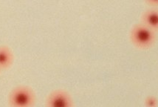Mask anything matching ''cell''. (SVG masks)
Segmentation results:
<instances>
[{
    "instance_id": "1",
    "label": "cell",
    "mask_w": 158,
    "mask_h": 107,
    "mask_svg": "<svg viewBox=\"0 0 158 107\" xmlns=\"http://www.w3.org/2000/svg\"><path fill=\"white\" fill-rule=\"evenodd\" d=\"M157 32L142 22L135 24L131 29L129 37L131 43L137 48L146 49L152 47L157 39Z\"/></svg>"
},
{
    "instance_id": "2",
    "label": "cell",
    "mask_w": 158,
    "mask_h": 107,
    "mask_svg": "<svg viewBox=\"0 0 158 107\" xmlns=\"http://www.w3.org/2000/svg\"><path fill=\"white\" fill-rule=\"evenodd\" d=\"M35 101V93L27 86H21L14 88L8 96L10 107H32Z\"/></svg>"
},
{
    "instance_id": "3",
    "label": "cell",
    "mask_w": 158,
    "mask_h": 107,
    "mask_svg": "<svg viewBox=\"0 0 158 107\" xmlns=\"http://www.w3.org/2000/svg\"><path fill=\"white\" fill-rule=\"evenodd\" d=\"M72 97L64 89H56L48 95L46 100L47 107H73Z\"/></svg>"
},
{
    "instance_id": "4",
    "label": "cell",
    "mask_w": 158,
    "mask_h": 107,
    "mask_svg": "<svg viewBox=\"0 0 158 107\" xmlns=\"http://www.w3.org/2000/svg\"><path fill=\"white\" fill-rule=\"evenodd\" d=\"M141 22L143 24L157 32L158 31V8H148L141 14Z\"/></svg>"
},
{
    "instance_id": "5",
    "label": "cell",
    "mask_w": 158,
    "mask_h": 107,
    "mask_svg": "<svg viewBox=\"0 0 158 107\" xmlns=\"http://www.w3.org/2000/svg\"><path fill=\"white\" fill-rule=\"evenodd\" d=\"M14 56L12 50L8 46H0V69L9 68L14 63Z\"/></svg>"
},
{
    "instance_id": "6",
    "label": "cell",
    "mask_w": 158,
    "mask_h": 107,
    "mask_svg": "<svg viewBox=\"0 0 158 107\" xmlns=\"http://www.w3.org/2000/svg\"><path fill=\"white\" fill-rule=\"evenodd\" d=\"M0 70H1V69H0Z\"/></svg>"
}]
</instances>
